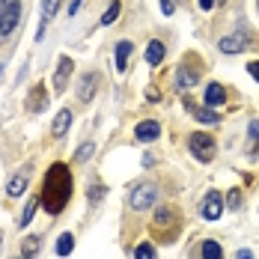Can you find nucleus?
Wrapping results in <instances>:
<instances>
[{
    "mask_svg": "<svg viewBox=\"0 0 259 259\" xmlns=\"http://www.w3.org/2000/svg\"><path fill=\"white\" fill-rule=\"evenodd\" d=\"M134 259H155V247L152 244H137L134 247Z\"/></svg>",
    "mask_w": 259,
    "mask_h": 259,
    "instance_id": "obj_21",
    "label": "nucleus"
},
{
    "mask_svg": "<svg viewBox=\"0 0 259 259\" xmlns=\"http://www.w3.org/2000/svg\"><path fill=\"white\" fill-rule=\"evenodd\" d=\"M250 137H253V140H259V119H253V122H250Z\"/></svg>",
    "mask_w": 259,
    "mask_h": 259,
    "instance_id": "obj_28",
    "label": "nucleus"
},
{
    "mask_svg": "<svg viewBox=\"0 0 259 259\" xmlns=\"http://www.w3.org/2000/svg\"><path fill=\"white\" fill-rule=\"evenodd\" d=\"M80 9V0H75V3H72V6H69V15H75V12H78Z\"/></svg>",
    "mask_w": 259,
    "mask_h": 259,
    "instance_id": "obj_32",
    "label": "nucleus"
},
{
    "mask_svg": "<svg viewBox=\"0 0 259 259\" xmlns=\"http://www.w3.org/2000/svg\"><path fill=\"white\" fill-rule=\"evenodd\" d=\"M36 206H39V200H30L27 203V208H24V214L18 218V227H27L30 221H33V211H36Z\"/></svg>",
    "mask_w": 259,
    "mask_h": 259,
    "instance_id": "obj_22",
    "label": "nucleus"
},
{
    "mask_svg": "<svg viewBox=\"0 0 259 259\" xmlns=\"http://www.w3.org/2000/svg\"><path fill=\"white\" fill-rule=\"evenodd\" d=\"M146 96H149V102H158V99H161V96H158V90H155V87H149V90H146Z\"/></svg>",
    "mask_w": 259,
    "mask_h": 259,
    "instance_id": "obj_29",
    "label": "nucleus"
},
{
    "mask_svg": "<svg viewBox=\"0 0 259 259\" xmlns=\"http://www.w3.org/2000/svg\"><path fill=\"white\" fill-rule=\"evenodd\" d=\"M36 250H39V235H30L27 244H24V256H33Z\"/></svg>",
    "mask_w": 259,
    "mask_h": 259,
    "instance_id": "obj_24",
    "label": "nucleus"
},
{
    "mask_svg": "<svg viewBox=\"0 0 259 259\" xmlns=\"http://www.w3.org/2000/svg\"><path fill=\"white\" fill-rule=\"evenodd\" d=\"M30 173H33V170H30V167H24L21 173H15V176L9 179V188H6V194H9L12 200H15V197H21V194L27 191V182H30Z\"/></svg>",
    "mask_w": 259,
    "mask_h": 259,
    "instance_id": "obj_8",
    "label": "nucleus"
},
{
    "mask_svg": "<svg viewBox=\"0 0 259 259\" xmlns=\"http://www.w3.org/2000/svg\"><path fill=\"white\" fill-rule=\"evenodd\" d=\"M203 259H224V250H221V244L218 241H203Z\"/></svg>",
    "mask_w": 259,
    "mask_h": 259,
    "instance_id": "obj_19",
    "label": "nucleus"
},
{
    "mask_svg": "<svg viewBox=\"0 0 259 259\" xmlns=\"http://www.w3.org/2000/svg\"><path fill=\"white\" fill-rule=\"evenodd\" d=\"M188 146H191V152H194V158L197 161H211L214 158V140L208 137V134H203V131H194L191 137H188Z\"/></svg>",
    "mask_w": 259,
    "mask_h": 259,
    "instance_id": "obj_3",
    "label": "nucleus"
},
{
    "mask_svg": "<svg viewBox=\"0 0 259 259\" xmlns=\"http://www.w3.org/2000/svg\"><path fill=\"white\" fill-rule=\"evenodd\" d=\"M185 104H188V110H191V113H194V116H197L200 122H206V125H214V122L221 119V116H218V113H214L211 107H197V104H191L188 99H185Z\"/></svg>",
    "mask_w": 259,
    "mask_h": 259,
    "instance_id": "obj_12",
    "label": "nucleus"
},
{
    "mask_svg": "<svg viewBox=\"0 0 259 259\" xmlns=\"http://www.w3.org/2000/svg\"><path fill=\"white\" fill-rule=\"evenodd\" d=\"M197 78H200L197 72H191V69H185V66H182L179 75H176V83H179V90H191V87L197 83Z\"/></svg>",
    "mask_w": 259,
    "mask_h": 259,
    "instance_id": "obj_17",
    "label": "nucleus"
},
{
    "mask_svg": "<svg viewBox=\"0 0 259 259\" xmlns=\"http://www.w3.org/2000/svg\"><path fill=\"white\" fill-rule=\"evenodd\" d=\"M102 197H104V188H102V185H96V188H90V203H99Z\"/></svg>",
    "mask_w": 259,
    "mask_h": 259,
    "instance_id": "obj_25",
    "label": "nucleus"
},
{
    "mask_svg": "<svg viewBox=\"0 0 259 259\" xmlns=\"http://www.w3.org/2000/svg\"><path fill=\"white\" fill-rule=\"evenodd\" d=\"M72 250H75V235L63 233L60 238H57V253H60V256H69Z\"/></svg>",
    "mask_w": 259,
    "mask_h": 259,
    "instance_id": "obj_18",
    "label": "nucleus"
},
{
    "mask_svg": "<svg viewBox=\"0 0 259 259\" xmlns=\"http://www.w3.org/2000/svg\"><path fill=\"white\" fill-rule=\"evenodd\" d=\"M227 203H230V208H238V206H241V194H238V191H233V194L227 197Z\"/></svg>",
    "mask_w": 259,
    "mask_h": 259,
    "instance_id": "obj_26",
    "label": "nucleus"
},
{
    "mask_svg": "<svg viewBox=\"0 0 259 259\" xmlns=\"http://www.w3.org/2000/svg\"><path fill=\"white\" fill-rule=\"evenodd\" d=\"M45 104H48V93H45V83H36V87L30 90V99H27V110H30V113H39V110H45Z\"/></svg>",
    "mask_w": 259,
    "mask_h": 259,
    "instance_id": "obj_7",
    "label": "nucleus"
},
{
    "mask_svg": "<svg viewBox=\"0 0 259 259\" xmlns=\"http://www.w3.org/2000/svg\"><path fill=\"white\" fill-rule=\"evenodd\" d=\"M221 211H224V200H221V194H218V191H208L206 200H203L200 214H203L206 221H218V218H221Z\"/></svg>",
    "mask_w": 259,
    "mask_h": 259,
    "instance_id": "obj_5",
    "label": "nucleus"
},
{
    "mask_svg": "<svg viewBox=\"0 0 259 259\" xmlns=\"http://www.w3.org/2000/svg\"><path fill=\"white\" fill-rule=\"evenodd\" d=\"M155 197H158L155 185H137L128 194V203H131V208H137V211H146V208L155 203Z\"/></svg>",
    "mask_w": 259,
    "mask_h": 259,
    "instance_id": "obj_4",
    "label": "nucleus"
},
{
    "mask_svg": "<svg viewBox=\"0 0 259 259\" xmlns=\"http://www.w3.org/2000/svg\"><path fill=\"white\" fill-rule=\"evenodd\" d=\"M96 87H99V75H96V72H93V75H87V78L80 80V90H78L80 102H90V99L96 96Z\"/></svg>",
    "mask_w": 259,
    "mask_h": 259,
    "instance_id": "obj_13",
    "label": "nucleus"
},
{
    "mask_svg": "<svg viewBox=\"0 0 259 259\" xmlns=\"http://www.w3.org/2000/svg\"><path fill=\"white\" fill-rule=\"evenodd\" d=\"M214 3H218V0H200V9H211Z\"/></svg>",
    "mask_w": 259,
    "mask_h": 259,
    "instance_id": "obj_31",
    "label": "nucleus"
},
{
    "mask_svg": "<svg viewBox=\"0 0 259 259\" xmlns=\"http://www.w3.org/2000/svg\"><path fill=\"white\" fill-rule=\"evenodd\" d=\"M158 134H161V125H158L155 119H146V122H140V125L134 128V137H137L140 143H149V140H155Z\"/></svg>",
    "mask_w": 259,
    "mask_h": 259,
    "instance_id": "obj_10",
    "label": "nucleus"
},
{
    "mask_svg": "<svg viewBox=\"0 0 259 259\" xmlns=\"http://www.w3.org/2000/svg\"><path fill=\"white\" fill-rule=\"evenodd\" d=\"M69 125H72V110L66 107V110H60V113H57V119H54V125H51L54 137H63V134L69 131Z\"/></svg>",
    "mask_w": 259,
    "mask_h": 259,
    "instance_id": "obj_14",
    "label": "nucleus"
},
{
    "mask_svg": "<svg viewBox=\"0 0 259 259\" xmlns=\"http://www.w3.org/2000/svg\"><path fill=\"white\" fill-rule=\"evenodd\" d=\"M235 259H253V253H250V250H238V253H235Z\"/></svg>",
    "mask_w": 259,
    "mask_h": 259,
    "instance_id": "obj_30",
    "label": "nucleus"
},
{
    "mask_svg": "<svg viewBox=\"0 0 259 259\" xmlns=\"http://www.w3.org/2000/svg\"><path fill=\"white\" fill-rule=\"evenodd\" d=\"M93 152H96V146H93V143L87 140V143H83V146L78 149V155H75V161H87V158L93 155Z\"/></svg>",
    "mask_w": 259,
    "mask_h": 259,
    "instance_id": "obj_23",
    "label": "nucleus"
},
{
    "mask_svg": "<svg viewBox=\"0 0 259 259\" xmlns=\"http://www.w3.org/2000/svg\"><path fill=\"white\" fill-rule=\"evenodd\" d=\"M247 72L253 75V80H259V60H256V63H250V66H247Z\"/></svg>",
    "mask_w": 259,
    "mask_h": 259,
    "instance_id": "obj_27",
    "label": "nucleus"
},
{
    "mask_svg": "<svg viewBox=\"0 0 259 259\" xmlns=\"http://www.w3.org/2000/svg\"><path fill=\"white\" fill-rule=\"evenodd\" d=\"M161 60H164V42L152 39V42L146 45V63H149V66H158Z\"/></svg>",
    "mask_w": 259,
    "mask_h": 259,
    "instance_id": "obj_15",
    "label": "nucleus"
},
{
    "mask_svg": "<svg viewBox=\"0 0 259 259\" xmlns=\"http://www.w3.org/2000/svg\"><path fill=\"white\" fill-rule=\"evenodd\" d=\"M0 250H3V238H0Z\"/></svg>",
    "mask_w": 259,
    "mask_h": 259,
    "instance_id": "obj_33",
    "label": "nucleus"
},
{
    "mask_svg": "<svg viewBox=\"0 0 259 259\" xmlns=\"http://www.w3.org/2000/svg\"><path fill=\"white\" fill-rule=\"evenodd\" d=\"M69 197H72V173H69V167L63 161H57V164H51V170L45 173L39 203L45 206L48 214H60L66 208V203H69Z\"/></svg>",
    "mask_w": 259,
    "mask_h": 259,
    "instance_id": "obj_1",
    "label": "nucleus"
},
{
    "mask_svg": "<svg viewBox=\"0 0 259 259\" xmlns=\"http://www.w3.org/2000/svg\"><path fill=\"white\" fill-rule=\"evenodd\" d=\"M203 102L208 104V107H218V104L227 102V90L221 87V83H208L206 87V96H203Z\"/></svg>",
    "mask_w": 259,
    "mask_h": 259,
    "instance_id": "obj_11",
    "label": "nucleus"
},
{
    "mask_svg": "<svg viewBox=\"0 0 259 259\" xmlns=\"http://www.w3.org/2000/svg\"><path fill=\"white\" fill-rule=\"evenodd\" d=\"M131 48H134L131 42H119V45H116V69H119V72H125V69H128Z\"/></svg>",
    "mask_w": 259,
    "mask_h": 259,
    "instance_id": "obj_16",
    "label": "nucleus"
},
{
    "mask_svg": "<svg viewBox=\"0 0 259 259\" xmlns=\"http://www.w3.org/2000/svg\"><path fill=\"white\" fill-rule=\"evenodd\" d=\"M119 12H122V6H119V0H113L110 6H107V12L102 15V24L107 27V24H113L116 18H119Z\"/></svg>",
    "mask_w": 259,
    "mask_h": 259,
    "instance_id": "obj_20",
    "label": "nucleus"
},
{
    "mask_svg": "<svg viewBox=\"0 0 259 259\" xmlns=\"http://www.w3.org/2000/svg\"><path fill=\"white\" fill-rule=\"evenodd\" d=\"M72 69H75V63H72L69 57H60V63H57V75H54V90H57V93H63V90H66Z\"/></svg>",
    "mask_w": 259,
    "mask_h": 259,
    "instance_id": "obj_6",
    "label": "nucleus"
},
{
    "mask_svg": "<svg viewBox=\"0 0 259 259\" xmlns=\"http://www.w3.org/2000/svg\"><path fill=\"white\" fill-rule=\"evenodd\" d=\"M21 21V0H0V42L15 33Z\"/></svg>",
    "mask_w": 259,
    "mask_h": 259,
    "instance_id": "obj_2",
    "label": "nucleus"
},
{
    "mask_svg": "<svg viewBox=\"0 0 259 259\" xmlns=\"http://www.w3.org/2000/svg\"><path fill=\"white\" fill-rule=\"evenodd\" d=\"M244 45H247V33H244V30H238L233 36L221 39V51L224 54H238V51H244Z\"/></svg>",
    "mask_w": 259,
    "mask_h": 259,
    "instance_id": "obj_9",
    "label": "nucleus"
}]
</instances>
